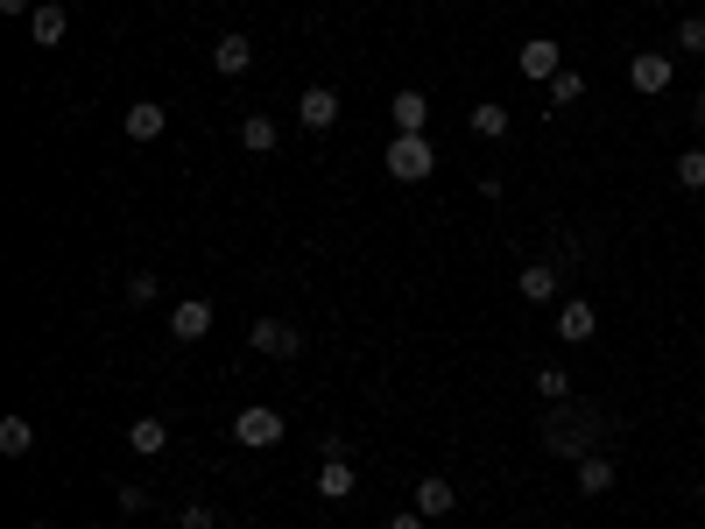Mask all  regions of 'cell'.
Returning <instances> with one entry per match:
<instances>
[{"label": "cell", "instance_id": "cell-1", "mask_svg": "<svg viewBox=\"0 0 705 529\" xmlns=\"http://www.w3.org/2000/svg\"><path fill=\"white\" fill-rule=\"evenodd\" d=\"M600 431H606V409H593V403H550L543 452H550V459H593Z\"/></svg>", "mask_w": 705, "mask_h": 529}, {"label": "cell", "instance_id": "cell-2", "mask_svg": "<svg viewBox=\"0 0 705 529\" xmlns=\"http://www.w3.org/2000/svg\"><path fill=\"white\" fill-rule=\"evenodd\" d=\"M381 163H388L395 184H424L431 169H437V142L431 135H395L388 148H381Z\"/></svg>", "mask_w": 705, "mask_h": 529}, {"label": "cell", "instance_id": "cell-3", "mask_svg": "<svg viewBox=\"0 0 705 529\" xmlns=\"http://www.w3.org/2000/svg\"><path fill=\"white\" fill-rule=\"evenodd\" d=\"M234 445H247V452H276V445H282V409L247 403L240 417H234Z\"/></svg>", "mask_w": 705, "mask_h": 529}, {"label": "cell", "instance_id": "cell-4", "mask_svg": "<svg viewBox=\"0 0 705 529\" xmlns=\"http://www.w3.org/2000/svg\"><path fill=\"white\" fill-rule=\"evenodd\" d=\"M671 79H677V56L671 50H635V56H628V85H635L642 100L671 92Z\"/></svg>", "mask_w": 705, "mask_h": 529}, {"label": "cell", "instance_id": "cell-5", "mask_svg": "<svg viewBox=\"0 0 705 529\" xmlns=\"http://www.w3.org/2000/svg\"><path fill=\"white\" fill-rule=\"evenodd\" d=\"M247 346L269 353V361H297V353H303V332L282 325V318H261V325H247Z\"/></svg>", "mask_w": 705, "mask_h": 529}, {"label": "cell", "instance_id": "cell-6", "mask_svg": "<svg viewBox=\"0 0 705 529\" xmlns=\"http://www.w3.org/2000/svg\"><path fill=\"white\" fill-rule=\"evenodd\" d=\"M516 71L522 79H537V85H550L564 71V43H550V35H529V43L516 50Z\"/></svg>", "mask_w": 705, "mask_h": 529}, {"label": "cell", "instance_id": "cell-7", "mask_svg": "<svg viewBox=\"0 0 705 529\" xmlns=\"http://www.w3.org/2000/svg\"><path fill=\"white\" fill-rule=\"evenodd\" d=\"M388 121H395V135H424V127H431V92H395V100H388Z\"/></svg>", "mask_w": 705, "mask_h": 529}, {"label": "cell", "instance_id": "cell-8", "mask_svg": "<svg viewBox=\"0 0 705 529\" xmlns=\"http://www.w3.org/2000/svg\"><path fill=\"white\" fill-rule=\"evenodd\" d=\"M205 332H212V304H205V297H184V304L169 311V339H184V346H198Z\"/></svg>", "mask_w": 705, "mask_h": 529}, {"label": "cell", "instance_id": "cell-9", "mask_svg": "<svg viewBox=\"0 0 705 529\" xmlns=\"http://www.w3.org/2000/svg\"><path fill=\"white\" fill-rule=\"evenodd\" d=\"M127 142H163V127H169V106L163 100H135V106H127Z\"/></svg>", "mask_w": 705, "mask_h": 529}, {"label": "cell", "instance_id": "cell-10", "mask_svg": "<svg viewBox=\"0 0 705 529\" xmlns=\"http://www.w3.org/2000/svg\"><path fill=\"white\" fill-rule=\"evenodd\" d=\"M297 121L311 127V135H325V127L339 121V92H332V85H311V92L297 100Z\"/></svg>", "mask_w": 705, "mask_h": 529}, {"label": "cell", "instance_id": "cell-11", "mask_svg": "<svg viewBox=\"0 0 705 529\" xmlns=\"http://www.w3.org/2000/svg\"><path fill=\"white\" fill-rule=\"evenodd\" d=\"M409 501H416V516H424V522H445L452 508H459L452 480H437V474H431V480H416V495H409Z\"/></svg>", "mask_w": 705, "mask_h": 529}, {"label": "cell", "instance_id": "cell-12", "mask_svg": "<svg viewBox=\"0 0 705 529\" xmlns=\"http://www.w3.org/2000/svg\"><path fill=\"white\" fill-rule=\"evenodd\" d=\"M466 127H473V135H480V142H501L508 127H516V113H508L501 100H473V113H466Z\"/></svg>", "mask_w": 705, "mask_h": 529}, {"label": "cell", "instance_id": "cell-13", "mask_svg": "<svg viewBox=\"0 0 705 529\" xmlns=\"http://www.w3.org/2000/svg\"><path fill=\"white\" fill-rule=\"evenodd\" d=\"M318 495H325V501H346V495H353V452L318 459Z\"/></svg>", "mask_w": 705, "mask_h": 529}, {"label": "cell", "instance_id": "cell-14", "mask_svg": "<svg viewBox=\"0 0 705 529\" xmlns=\"http://www.w3.org/2000/svg\"><path fill=\"white\" fill-rule=\"evenodd\" d=\"M558 282H564V269H558V261H529V269L516 276V290L529 297V304H550V297H558Z\"/></svg>", "mask_w": 705, "mask_h": 529}, {"label": "cell", "instance_id": "cell-15", "mask_svg": "<svg viewBox=\"0 0 705 529\" xmlns=\"http://www.w3.org/2000/svg\"><path fill=\"white\" fill-rule=\"evenodd\" d=\"M247 64H255V43H247V35H219V43H212V71H219V79H247Z\"/></svg>", "mask_w": 705, "mask_h": 529}, {"label": "cell", "instance_id": "cell-16", "mask_svg": "<svg viewBox=\"0 0 705 529\" xmlns=\"http://www.w3.org/2000/svg\"><path fill=\"white\" fill-rule=\"evenodd\" d=\"M600 332V318H593V304H585V297H571V304L558 311V339L564 346H585V339Z\"/></svg>", "mask_w": 705, "mask_h": 529}, {"label": "cell", "instance_id": "cell-17", "mask_svg": "<svg viewBox=\"0 0 705 529\" xmlns=\"http://www.w3.org/2000/svg\"><path fill=\"white\" fill-rule=\"evenodd\" d=\"M29 35H35V43H43V50H56V43H64V35H71V14L56 8V0H43V8L29 14Z\"/></svg>", "mask_w": 705, "mask_h": 529}, {"label": "cell", "instance_id": "cell-18", "mask_svg": "<svg viewBox=\"0 0 705 529\" xmlns=\"http://www.w3.org/2000/svg\"><path fill=\"white\" fill-rule=\"evenodd\" d=\"M276 142H282V127L269 121V113H247V121H240V148H247V156H276Z\"/></svg>", "mask_w": 705, "mask_h": 529}, {"label": "cell", "instance_id": "cell-19", "mask_svg": "<svg viewBox=\"0 0 705 529\" xmlns=\"http://www.w3.org/2000/svg\"><path fill=\"white\" fill-rule=\"evenodd\" d=\"M127 452H142V459H163V452H169V431H163L156 417H135V424H127Z\"/></svg>", "mask_w": 705, "mask_h": 529}, {"label": "cell", "instance_id": "cell-20", "mask_svg": "<svg viewBox=\"0 0 705 529\" xmlns=\"http://www.w3.org/2000/svg\"><path fill=\"white\" fill-rule=\"evenodd\" d=\"M579 495H614V459H606V452L579 459Z\"/></svg>", "mask_w": 705, "mask_h": 529}, {"label": "cell", "instance_id": "cell-21", "mask_svg": "<svg viewBox=\"0 0 705 529\" xmlns=\"http://www.w3.org/2000/svg\"><path fill=\"white\" fill-rule=\"evenodd\" d=\"M0 452H8V459L35 452V424H29V417H0Z\"/></svg>", "mask_w": 705, "mask_h": 529}, {"label": "cell", "instance_id": "cell-22", "mask_svg": "<svg viewBox=\"0 0 705 529\" xmlns=\"http://www.w3.org/2000/svg\"><path fill=\"white\" fill-rule=\"evenodd\" d=\"M585 100V71H558L550 79V106H579Z\"/></svg>", "mask_w": 705, "mask_h": 529}, {"label": "cell", "instance_id": "cell-23", "mask_svg": "<svg viewBox=\"0 0 705 529\" xmlns=\"http://www.w3.org/2000/svg\"><path fill=\"white\" fill-rule=\"evenodd\" d=\"M677 184L684 191H705V148H684L677 156Z\"/></svg>", "mask_w": 705, "mask_h": 529}, {"label": "cell", "instance_id": "cell-24", "mask_svg": "<svg viewBox=\"0 0 705 529\" xmlns=\"http://www.w3.org/2000/svg\"><path fill=\"white\" fill-rule=\"evenodd\" d=\"M537 395H543V403H571V374L564 367H543L537 374Z\"/></svg>", "mask_w": 705, "mask_h": 529}, {"label": "cell", "instance_id": "cell-25", "mask_svg": "<svg viewBox=\"0 0 705 529\" xmlns=\"http://www.w3.org/2000/svg\"><path fill=\"white\" fill-rule=\"evenodd\" d=\"M677 50L684 56H705V14H684V22H677Z\"/></svg>", "mask_w": 705, "mask_h": 529}, {"label": "cell", "instance_id": "cell-26", "mask_svg": "<svg viewBox=\"0 0 705 529\" xmlns=\"http://www.w3.org/2000/svg\"><path fill=\"white\" fill-rule=\"evenodd\" d=\"M127 304H156V276H148V269L127 276Z\"/></svg>", "mask_w": 705, "mask_h": 529}, {"label": "cell", "instance_id": "cell-27", "mask_svg": "<svg viewBox=\"0 0 705 529\" xmlns=\"http://www.w3.org/2000/svg\"><path fill=\"white\" fill-rule=\"evenodd\" d=\"M113 501H121V516H142V508H148V487L127 480V487H113Z\"/></svg>", "mask_w": 705, "mask_h": 529}, {"label": "cell", "instance_id": "cell-28", "mask_svg": "<svg viewBox=\"0 0 705 529\" xmlns=\"http://www.w3.org/2000/svg\"><path fill=\"white\" fill-rule=\"evenodd\" d=\"M177 529H212V508H205V501H184V516H177Z\"/></svg>", "mask_w": 705, "mask_h": 529}, {"label": "cell", "instance_id": "cell-29", "mask_svg": "<svg viewBox=\"0 0 705 529\" xmlns=\"http://www.w3.org/2000/svg\"><path fill=\"white\" fill-rule=\"evenodd\" d=\"M388 529H431V522H424V516H416V508H403V516H395Z\"/></svg>", "mask_w": 705, "mask_h": 529}, {"label": "cell", "instance_id": "cell-30", "mask_svg": "<svg viewBox=\"0 0 705 529\" xmlns=\"http://www.w3.org/2000/svg\"><path fill=\"white\" fill-rule=\"evenodd\" d=\"M0 14H35V8H29V0H0Z\"/></svg>", "mask_w": 705, "mask_h": 529}, {"label": "cell", "instance_id": "cell-31", "mask_svg": "<svg viewBox=\"0 0 705 529\" xmlns=\"http://www.w3.org/2000/svg\"><path fill=\"white\" fill-rule=\"evenodd\" d=\"M692 121H698V127H705V92H698V100H692Z\"/></svg>", "mask_w": 705, "mask_h": 529}, {"label": "cell", "instance_id": "cell-32", "mask_svg": "<svg viewBox=\"0 0 705 529\" xmlns=\"http://www.w3.org/2000/svg\"><path fill=\"white\" fill-rule=\"evenodd\" d=\"M698 501H705V480H698Z\"/></svg>", "mask_w": 705, "mask_h": 529}, {"label": "cell", "instance_id": "cell-33", "mask_svg": "<svg viewBox=\"0 0 705 529\" xmlns=\"http://www.w3.org/2000/svg\"><path fill=\"white\" fill-rule=\"evenodd\" d=\"M29 529H50V522H29Z\"/></svg>", "mask_w": 705, "mask_h": 529}, {"label": "cell", "instance_id": "cell-34", "mask_svg": "<svg viewBox=\"0 0 705 529\" xmlns=\"http://www.w3.org/2000/svg\"><path fill=\"white\" fill-rule=\"evenodd\" d=\"M92 529H100V522H92Z\"/></svg>", "mask_w": 705, "mask_h": 529}, {"label": "cell", "instance_id": "cell-35", "mask_svg": "<svg viewBox=\"0 0 705 529\" xmlns=\"http://www.w3.org/2000/svg\"><path fill=\"white\" fill-rule=\"evenodd\" d=\"M431 529H437V522H431Z\"/></svg>", "mask_w": 705, "mask_h": 529}]
</instances>
